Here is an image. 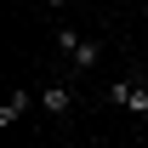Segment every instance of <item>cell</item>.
<instances>
[{
    "mask_svg": "<svg viewBox=\"0 0 148 148\" xmlns=\"http://www.w3.org/2000/svg\"><path fill=\"white\" fill-rule=\"evenodd\" d=\"M69 63H74V74H86V69H97V63H103V46L80 34V40L69 46Z\"/></svg>",
    "mask_w": 148,
    "mask_h": 148,
    "instance_id": "cell-1",
    "label": "cell"
},
{
    "mask_svg": "<svg viewBox=\"0 0 148 148\" xmlns=\"http://www.w3.org/2000/svg\"><path fill=\"white\" fill-rule=\"evenodd\" d=\"M40 103H46V114H51V120H63V114L74 108V91L57 80V86H46V91H40Z\"/></svg>",
    "mask_w": 148,
    "mask_h": 148,
    "instance_id": "cell-2",
    "label": "cell"
},
{
    "mask_svg": "<svg viewBox=\"0 0 148 148\" xmlns=\"http://www.w3.org/2000/svg\"><path fill=\"white\" fill-rule=\"evenodd\" d=\"M23 108H29V91H12L6 103H0V125H12V120H17Z\"/></svg>",
    "mask_w": 148,
    "mask_h": 148,
    "instance_id": "cell-3",
    "label": "cell"
},
{
    "mask_svg": "<svg viewBox=\"0 0 148 148\" xmlns=\"http://www.w3.org/2000/svg\"><path fill=\"white\" fill-rule=\"evenodd\" d=\"M125 108H131V114H148V86H137V80H131V97H125Z\"/></svg>",
    "mask_w": 148,
    "mask_h": 148,
    "instance_id": "cell-4",
    "label": "cell"
},
{
    "mask_svg": "<svg viewBox=\"0 0 148 148\" xmlns=\"http://www.w3.org/2000/svg\"><path fill=\"white\" fill-rule=\"evenodd\" d=\"M125 97H131V80H114V86H108V103H120V108H125Z\"/></svg>",
    "mask_w": 148,
    "mask_h": 148,
    "instance_id": "cell-5",
    "label": "cell"
},
{
    "mask_svg": "<svg viewBox=\"0 0 148 148\" xmlns=\"http://www.w3.org/2000/svg\"><path fill=\"white\" fill-rule=\"evenodd\" d=\"M46 6H69V0H46Z\"/></svg>",
    "mask_w": 148,
    "mask_h": 148,
    "instance_id": "cell-6",
    "label": "cell"
}]
</instances>
